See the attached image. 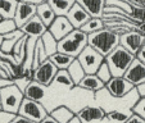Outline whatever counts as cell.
Listing matches in <instances>:
<instances>
[{
    "mask_svg": "<svg viewBox=\"0 0 145 123\" xmlns=\"http://www.w3.org/2000/svg\"><path fill=\"white\" fill-rule=\"evenodd\" d=\"M136 58H137L139 60H141L142 63L145 64V42H144V45L141 46V49L139 50V53L136 54Z\"/></svg>",
    "mask_w": 145,
    "mask_h": 123,
    "instance_id": "cell-39",
    "label": "cell"
},
{
    "mask_svg": "<svg viewBox=\"0 0 145 123\" xmlns=\"http://www.w3.org/2000/svg\"><path fill=\"white\" fill-rule=\"evenodd\" d=\"M131 112L145 119V98H139V100L132 105Z\"/></svg>",
    "mask_w": 145,
    "mask_h": 123,
    "instance_id": "cell-35",
    "label": "cell"
},
{
    "mask_svg": "<svg viewBox=\"0 0 145 123\" xmlns=\"http://www.w3.org/2000/svg\"><path fill=\"white\" fill-rule=\"evenodd\" d=\"M104 27H105V23H104L103 17H91L80 30H82L85 33L90 35V33H94V32H96V31L103 30Z\"/></svg>",
    "mask_w": 145,
    "mask_h": 123,
    "instance_id": "cell-24",
    "label": "cell"
},
{
    "mask_svg": "<svg viewBox=\"0 0 145 123\" xmlns=\"http://www.w3.org/2000/svg\"><path fill=\"white\" fill-rule=\"evenodd\" d=\"M1 19H3V18H1V16H0V21H1Z\"/></svg>",
    "mask_w": 145,
    "mask_h": 123,
    "instance_id": "cell-49",
    "label": "cell"
},
{
    "mask_svg": "<svg viewBox=\"0 0 145 123\" xmlns=\"http://www.w3.org/2000/svg\"><path fill=\"white\" fill-rule=\"evenodd\" d=\"M135 30H137L139 32H141L142 35L145 36V21H144V22H141V23H139V25L135 27Z\"/></svg>",
    "mask_w": 145,
    "mask_h": 123,
    "instance_id": "cell-44",
    "label": "cell"
},
{
    "mask_svg": "<svg viewBox=\"0 0 145 123\" xmlns=\"http://www.w3.org/2000/svg\"><path fill=\"white\" fill-rule=\"evenodd\" d=\"M0 78H8V79H12L10 77H9L8 72H7L5 69L3 68V66H1V64H0Z\"/></svg>",
    "mask_w": 145,
    "mask_h": 123,
    "instance_id": "cell-43",
    "label": "cell"
},
{
    "mask_svg": "<svg viewBox=\"0 0 145 123\" xmlns=\"http://www.w3.org/2000/svg\"><path fill=\"white\" fill-rule=\"evenodd\" d=\"M67 17H68L69 22L72 23V26H73L74 28H81L82 26L91 18L90 14L77 3V0H76V3L73 4V7L71 8V10L68 12Z\"/></svg>",
    "mask_w": 145,
    "mask_h": 123,
    "instance_id": "cell-15",
    "label": "cell"
},
{
    "mask_svg": "<svg viewBox=\"0 0 145 123\" xmlns=\"http://www.w3.org/2000/svg\"><path fill=\"white\" fill-rule=\"evenodd\" d=\"M19 0H0V16L1 18H14Z\"/></svg>",
    "mask_w": 145,
    "mask_h": 123,
    "instance_id": "cell-25",
    "label": "cell"
},
{
    "mask_svg": "<svg viewBox=\"0 0 145 123\" xmlns=\"http://www.w3.org/2000/svg\"><path fill=\"white\" fill-rule=\"evenodd\" d=\"M3 36H4V41H3V45H1V49L0 50L4 53H12L13 51V48L18 42V40L21 37H23L25 33H23V31L21 28H17L13 32L7 33V35H3Z\"/></svg>",
    "mask_w": 145,
    "mask_h": 123,
    "instance_id": "cell-20",
    "label": "cell"
},
{
    "mask_svg": "<svg viewBox=\"0 0 145 123\" xmlns=\"http://www.w3.org/2000/svg\"><path fill=\"white\" fill-rule=\"evenodd\" d=\"M57 16H67L76 0H48Z\"/></svg>",
    "mask_w": 145,
    "mask_h": 123,
    "instance_id": "cell-22",
    "label": "cell"
},
{
    "mask_svg": "<svg viewBox=\"0 0 145 123\" xmlns=\"http://www.w3.org/2000/svg\"><path fill=\"white\" fill-rule=\"evenodd\" d=\"M37 17L48 26V27L52 25L53 21L55 19L57 14H55V12L53 10V8L50 7V4L48 3V0L44 1L42 4H40V5H37Z\"/></svg>",
    "mask_w": 145,
    "mask_h": 123,
    "instance_id": "cell-21",
    "label": "cell"
},
{
    "mask_svg": "<svg viewBox=\"0 0 145 123\" xmlns=\"http://www.w3.org/2000/svg\"><path fill=\"white\" fill-rule=\"evenodd\" d=\"M54 85H58V86H63V87H67L68 90H72V89L74 87V82L73 79L71 78V76H69L68 71L67 69H59L57 73V76H55V79L54 82H53ZM52 83V85H53Z\"/></svg>",
    "mask_w": 145,
    "mask_h": 123,
    "instance_id": "cell-28",
    "label": "cell"
},
{
    "mask_svg": "<svg viewBox=\"0 0 145 123\" xmlns=\"http://www.w3.org/2000/svg\"><path fill=\"white\" fill-rule=\"evenodd\" d=\"M22 1L31 3V4H33V5H40V4H42L44 1H46V0H22Z\"/></svg>",
    "mask_w": 145,
    "mask_h": 123,
    "instance_id": "cell-45",
    "label": "cell"
},
{
    "mask_svg": "<svg viewBox=\"0 0 145 123\" xmlns=\"http://www.w3.org/2000/svg\"><path fill=\"white\" fill-rule=\"evenodd\" d=\"M25 99L23 92L16 83H10L0 89V103H1V109H5L8 112L18 114L19 107Z\"/></svg>",
    "mask_w": 145,
    "mask_h": 123,
    "instance_id": "cell-4",
    "label": "cell"
},
{
    "mask_svg": "<svg viewBox=\"0 0 145 123\" xmlns=\"http://www.w3.org/2000/svg\"><path fill=\"white\" fill-rule=\"evenodd\" d=\"M39 38L36 37H28L27 38V44H26V58H25V67L30 68L32 67V62H33V53H35V48L37 44Z\"/></svg>",
    "mask_w": 145,
    "mask_h": 123,
    "instance_id": "cell-31",
    "label": "cell"
},
{
    "mask_svg": "<svg viewBox=\"0 0 145 123\" xmlns=\"http://www.w3.org/2000/svg\"><path fill=\"white\" fill-rule=\"evenodd\" d=\"M77 86L81 87V89H85V90L91 91V92H94V94H96L100 90H104L105 83L96 76V73H94V74H86Z\"/></svg>",
    "mask_w": 145,
    "mask_h": 123,
    "instance_id": "cell-17",
    "label": "cell"
},
{
    "mask_svg": "<svg viewBox=\"0 0 145 123\" xmlns=\"http://www.w3.org/2000/svg\"><path fill=\"white\" fill-rule=\"evenodd\" d=\"M49 59L57 66L58 69H68V67L71 66L72 62H73L76 58L71 57V55H68V54H64V53L57 51L53 55H50Z\"/></svg>",
    "mask_w": 145,
    "mask_h": 123,
    "instance_id": "cell-23",
    "label": "cell"
},
{
    "mask_svg": "<svg viewBox=\"0 0 145 123\" xmlns=\"http://www.w3.org/2000/svg\"><path fill=\"white\" fill-rule=\"evenodd\" d=\"M77 59H78V62L81 63L82 68L85 69L86 74H94V73H96V71L99 69L100 64L104 62L105 57H103V55L99 51H96L94 48L88 45V46L81 51V54L77 57Z\"/></svg>",
    "mask_w": 145,
    "mask_h": 123,
    "instance_id": "cell-6",
    "label": "cell"
},
{
    "mask_svg": "<svg viewBox=\"0 0 145 123\" xmlns=\"http://www.w3.org/2000/svg\"><path fill=\"white\" fill-rule=\"evenodd\" d=\"M134 89L135 86L131 82L127 81L123 76H121V77H112L110 81H108L105 83L104 90L114 99H123L126 98Z\"/></svg>",
    "mask_w": 145,
    "mask_h": 123,
    "instance_id": "cell-7",
    "label": "cell"
},
{
    "mask_svg": "<svg viewBox=\"0 0 145 123\" xmlns=\"http://www.w3.org/2000/svg\"><path fill=\"white\" fill-rule=\"evenodd\" d=\"M84 123L101 122L107 118V110L101 105H86L76 113Z\"/></svg>",
    "mask_w": 145,
    "mask_h": 123,
    "instance_id": "cell-10",
    "label": "cell"
},
{
    "mask_svg": "<svg viewBox=\"0 0 145 123\" xmlns=\"http://www.w3.org/2000/svg\"><path fill=\"white\" fill-rule=\"evenodd\" d=\"M58 71H59V69L57 68V66L48 58L46 60H44V62L35 69L33 81H36V82H39V83H41V85L49 87L53 82H54Z\"/></svg>",
    "mask_w": 145,
    "mask_h": 123,
    "instance_id": "cell-8",
    "label": "cell"
},
{
    "mask_svg": "<svg viewBox=\"0 0 145 123\" xmlns=\"http://www.w3.org/2000/svg\"><path fill=\"white\" fill-rule=\"evenodd\" d=\"M17 23L14 18H3L0 21V35H7L17 30Z\"/></svg>",
    "mask_w": 145,
    "mask_h": 123,
    "instance_id": "cell-33",
    "label": "cell"
},
{
    "mask_svg": "<svg viewBox=\"0 0 145 123\" xmlns=\"http://www.w3.org/2000/svg\"><path fill=\"white\" fill-rule=\"evenodd\" d=\"M134 59L135 55L132 53H130L127 49H125L122 45H118L113 51H110L105 57V62L109 66L113 77L123 76Z\"/></svg>",
    "mask_w": 145,
    "mask_h": 123,
    "instance_id": "cell-3",
    "label": "cell"
},
{
    "mask_svg": "<svg viewBox=\"0 0 145 123\" xmlns=\"http://www.w3.org/2000/svg\"><path fill=\"white\" fill-rule=\"evenodd\" d=\"M120 35L113 32L110 28L104 27L103 30L96 31L89 35V45L99 51L103 57H107L110 51L116 49L120 45Z\"/></svg>",
    "mask_w": 145,
    "mask_h": 123,
    "instance_id": "cell-1",
    "label": "cell"
},
{
    "mask_svg": "<svg viewBox=\"0 0 145 123\" xmlns=\"http://www.w3.org/2000/svg\"><path fill=\"white\" fill-rule=\"evenodd\" d=\"M36 14H37V5H33L31 3H26V1L19 0L18 5H17L16 14H14V21L17 23V27L21 28L32 17H35Z\"/></svg>",
    "mask_w": 145,
    "mask_h": 123,
    "instance_id": "cell-11",
    "label": "cell"
},
{
    "mask_svg": "<svg viewBox=\"0 0 145 123\" xmlns=\"http://www.w3.org/2000/svg\"><path fill=\"white\" fill-rule=\"evenodd\" d=\"M46 86L41 85L36 81H31L28 83V86L25 89V98L31 99L35 101H41L44 100L45 95H46Z\"/></svg>",
    "mask_w": 145,
    "mask_h": 123,
    "instance_id": "cell-18",
    "label": "cell"
},
{
    "mask_svg": "<svg viewBox=\"0 0 145 123\" xmlns=\"http://www.w3.org/2000/svg\"><path fill=\"white\" fill-rule=\"evenodd\" d=\"M132 114V112H125V110H118V109H112L107 112V118L112 122L116 123H125L130 118V115Z\"/></svg>",
    "mask_w": 145,
    "mask_h": 123,
    "instance_id": "cell-32",
    "label": "cell"
},
{
    "mask_svg": "<svg viewBox=\"0 0 145 123\" xmlns=\"http://www.w3.org/2000/svg\"><path fill=\"white\" fill-rule=\"evenodd\" d=\"M68 73H69V76H71V78L73 79V82H74V85H78L80 82H81V79L84 78V77L86 76V72H85V69L82 68V66H81V63L78 62V59H74L73 62H72V64L68 67Z\"/></svg>",
    "mask_w": 145,
    "mask_h": 123,
    "instance_id": "cell-26",
    "label": "cell"
},
{
    "mask_svg": "<svg viewBox=\"0 0 145 123\" xmlns=\"http://www.w3.org/2000/svg\"><path fill=\"white\" fill-rule=\"evenodd\" d=\"M48 54L44 49V45H42V41L41 38L37 40V44H36V48H35V53H33V62H32V68L36 69L39 66H40L44 60L48 59Z\"/></svg>",
    "mask_w": 145,
    "mask_h": 123,
    "instance_id": "cell-30",
    "label": "cell"
},
{
    "mask_svg": "<svg viewBox=\"0 0 145 123\" xmlns=\"http://www.w3.org/2000/svg\"><path fill=\"white\" fill-rule=\"evenodd\" d=\"M48 30L59 41V40H62L64 36L68 35L71 31H73L74 27L72 26V23L69 22V19L67 16H57L55 19L53 21V23L48 27Z\"/></svg>",
    "mask_w": 145,
    "mask_h": 123,
    "instance_id": "cell-12",
    "label": "cell"
},
{
    "mask_svg": "<svg viewBox=\"0 0 145 123\" xmlns=\"http://www.w3.org/2000/svg\"><path fill=\"white\" fill-rule=\"evenodd\" d=\"M40 38L42 41V45H44V49L46 51L48 57H50V55H53L54 53L58 51V40L49 32V30L41 36Z\"/></svg>",
    "mask_w": 145,
    "mask_h": 123,
    "instance_id": "cell-27",
    "label": "cell"
},
{
    "mask_svg": "<svg viewBox=\"0 0 145 123\" xmlns=\"http://www.w3.org/2000/svg\"><path fill=\"white\" fill-rule=\"evenodd\" d=\"M3 41H4V36L0 35V49H1V45H3Z\"/></svg>",
    "mask_w": 145,
    "mask_h": 123,
    "instance_id": "cell-47",
    "label": "cell"
},
{
    "mask_svg": "<svg viewBox=\"0 0 145 123\" xmlns=\"http://www.w3.org/2000/svg\"><path fill=\"white\" fill-rule=\"evenodd\" d=\"M27 38L28 36L25 35L23 37H21L18 40V42L16 44V46L13 48V51L12 54L16 57L17 62L21 64L25 63V58H26V44H27Z\"/></svg>",
    "mask_w": 145,
    "mask_h": 123,
    "instance_id": "cell-29",
    "label": "cell"
},
{
    "mask_svg": "<svg viewBox=\"0 0 145 123\" xmlns=\"http://www.w3.org/2000/svg\"><path fill=\"white\" fill-rule=\"evenodd\" d=\"M10 83H14L13 79H8V78H0V89L4 87L7 85H10ZM0 109H1V103H0Z\"/></svg>",
    "mask_w": 145,
    "mask_h": 123,
    "instance_id": "cell-41",
    "label": "cell"
},
{
    "mask_svg": "<svg viewBox=\"0 0 145 123\" xmlns=\"http://www.w3.org/2000/svg\"><path fill=\"white\" fill-rule=\"evenodd\" d=\"M40 123H59V122H58V120L55 119V118H53V117H52V115H50V114H48L46 117H45L44 119L41 120Z\"/></svg>",
    "mask_w": 145,
    "mask_h": 123,
    "instance_id": "cell-42",
    "label": "cell"
},
{
    "mask_svg": "<svg viewBox=\"0 0 145 123\" xmlns=\"http://www.w3.org/2000/svg\"><path fill=\"white\" fill-rule=\"evenodd\" d=\"M49 114L52 115L53 118L58 120L59 123H68L72 118L76 115V112H74L72 108H69L68 105H58L54 109L49 110Z\"/></svg>",
    "mask_w": 145,
    "mask_h": 123,
    "instance_id": "cell-19",
    "label": "cell"
},
{
    "mask_svg": "<svg viewBox=\"0 0 145 123\" xmlns=\"http://www.w3.org/2000/svg\"><path fill=\"white\" fill-rule=\"evenodd\" d=\"M144 42H145V36L137 30H135V28L125 32L120 37V45H122L125 49H127L130 53H132L135 57L139 53V50L141 49V46L144 45Z\"/></svg>",
    "mask_w": 145,
    "mask_h": 123,
    "instance_id": "cell-9",
    "label": "cell"
},
{
    "mask_svg": "<svg viewBox=\"0 0 145 123\" xmlns=\"http://www.w3.org/2000/svg\"><path fill=\"white\" fill-rule=\"evenodd\" d=\"M96 76H98L99 78L101 79V81L104 82V83H107L108 81H110V78L113 77L112 71H110V68H109V66H108V63L105 62V59H104V62L100 64L99 69L96 71Z\"/></svg>",
    "mask_w": 145,
    "mask_h": 123,
    "instance_id": "cell-34",
    "label": "cell"
},
{
    "mask_svg": "<svg viewBox=\"0 0 145 123\" xmlns=\"http://www.w3.org/2000/svg\"><path fill=\"white\" fill-rule=\"evenodd\" d=\"M18 114L23 115V117L28 118V119L33 120V122L40 123L49 114V110L45 108V105L41 101H35V100L25 98L21 107H19Z\"/></svg>",
    "mask_w": 145,
    "mask_h": 123,
    "instance_id": "cell-5",
    "label": "cell"
},
{
    "mask_svg": "<svg viewBox=\"0 0 145 123\" xmlns=\"http://www.w3.org/2000/svg\"><path fill=\"white\" fill-rule=\"evenodd\" d=\"M10 123H37V122H33V120L28 119V118L23 117V115H19V114H17L16 117H14V119L12 120Z\"/></svg>",
    "mask_w": 145,
    "mask_h": 123,
    "instance_id": "cell-38",
    "label": "cell"
},
{
    "mask_svg": "<svg viewBox=\"0 0 145 123\" xmlns=\"http://www.w3.org/2000/svg\"><path fill=\"white\" fill-rule=\"evenodd\" d=\"M125 123H145V119H144V118H141L140 115L132 113V114L130 115V118Z\"/></svg>",
    "mask_w": 145,
    "mask_h": 123,
    "instance_id": "cell-37",
    "label": "cell"
},
{
    "mask_svg": "<svg viewBox=\"0 0 145 123\" xmlns=\"http://www.w3.org/2000/svg\"><path fill=\"white\" fill-rule=\"evenodd\" d=\"M136 90L140 98H145V82H142L139 86H136Z\"/></svg>",
    "mask_w": 145,
    "mask_h": 123,
    "instance_id": "cell-40",
    "label": "cell"
},
{
    "mask_svg": "<svg viewBox=\"0 0 145 123\" xmlns=\"http://www.w3.org/2000/svg\"><path fill=\"white\" fill-rule=\"evenodd\" d=\"M77 3L91 17H103L107 0H77Z\"/></svg>",
    "mask_w": 145,
    "mask_h": 123,
    "instance_id": "cell-16",
    "label": "cell"
},
{
    "mask_svg": "<svg viewBox=\"0 0 145 123\" xmlns=\"http://www.w3.org/2000/svg\"><path fill=\"white\" fill-rule=\"evenodd\" d=\"M123 77L127 81L131 82L135 87L139 86L140 83L145 82V64L135 57V59L132 60V63L130 64V67L127 68L126 73L123 74Z\"/></svg>",
    "mask_w": 145,
    "mask_h": 123,
    "instance_id": "cell-13",
    "label": "cell"
},
{
    "mask_svg": "<svg viewBox=\"0 0 145 123\" xmlns=\"http://www.w3.org/2000/svg\"><path fill=\"white\" fill-rule=\"evenodd\" d=\"M21 30H22L23 33L27 35L28 37L40 38L41 36L48 31V26L45 25V23L37 17V14H36L35 17H32V18L26 23V25H23L22 27H21Z\"/></svg>",
    "mask_w": 145,
    "mask_h": 123,
    "instance_id": "cell-14",
    "label": "cell"
},
{
    "mask_svg": "<svg viewBox=\"0 0 145 123\" xmlns=\"http://www.w3.org/2000/svg\"><path fill=\"white\" fill-rule=\"evenodd\" d=\"M16 115V113L8 112L5 109H0V123H10Z\"/></svg>",
    "mask_w": 145,
    "mask_h": 123,
    "instance_id": "cell-36",
    "label": "cell"
},
{
    "mask_svg": "<svg viewBox=\"0 0 145 123\" xmlns=\"http://www.w3.org/2000/svg\"><path fill=\"white\" fill-rule=\"evenodd\" d=\"M68 123H84V122H82V120H81V119H80V118H78V115L76 114V115H74L73 118H72L71 120H69Z\"/></svg>",
    "mask_w": 145,
    "mask_h": 123,
    "instance_id": "cell-46",
    "label": "cell"
},
{
    "mask_svg": "<svg viewBox=\"0 0 145 123\" xmlns=\"http://www.w3.org/2000/svg\"><path fill=\"white\" fill-rule=\"evenodd\" d=\"M88 38V33H85L80 28H74L67 36H64L62 40L58 41V51L77 58L81 54L82 50L89 45Z\"/></svg>",
    "mask_w": 145,
    "mask_h": 123,
    "instance_id": "cell-2",
    "label": "cell"
},
{
    "mask_svg": "<svg viewBox=\"0 0 145 123\" xmlns=\"http://www.w3.org/2000/svg\"><path fill=\"white\" fill-rule=\"evenodd\" d=\"M137 1H139V3L141 4L142 7H145V0H137Z\"/></svg>",
    "mask_w": 145,
    "mask_h": 123,
    "instance_id": "cell-48",
    "label": "cell"
}]
</instances>
